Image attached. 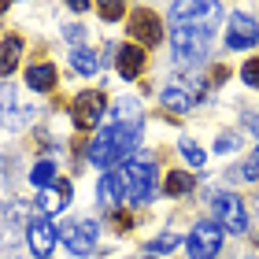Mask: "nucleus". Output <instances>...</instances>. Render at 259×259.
<instances>
[{"label":"nucleus","mask_w":259,"mask_h":259,"mask_svg":"<svg viewBox=\"0 0 259 259\" xmlns=\"http://www.w3.org/2000/svg\"><path fill=\"white\" fill-rule=\"evenodd\" d=\"M215 19V15H211ZM211 19H182L170 26V41H174V60L178 63H196L204 60L211 49Z\"/></svg>","instance_id":"nucleus-1"},{"label":"nucleus","mask_w":259,"mask_h":259,"mask_svg":"<svg viewBox=\"0 0 259 259\" xmlns=\"http://www.w3.org/2000/svg\"><path fill=\"white\" fill-rule=\"evenodd\" d=\"M122 178V189L130 204H145V200L156 196V159L148 156H130L119 170Z\"/></svg>","instance_id":"nucleus-2"},{"label":"nucleus","mask_w":259,"mask_h":259,"mask_svg":"<svg viewBox=\"0 0 259 259\" xmlns=\"http://www.w3.org/2000/svg\"><path fill=\"white\" fill-rule=\"evenodd\" d=\"M130 37H134V45H141V49H156V45L163 41V22H159V15L152 8H134L130 11Z\"/></svg>","instance_id":"nucleus-3"},{"label":"nucleus","mask_w":259,"mask_h":259,"mask_svg":"<svg viewBox=\"0 0 259 259\" xmlns=\"http://www.w3.org/2000/svg\"><path fill=\"white\" fill-rule=\"evenodd\" d=\"M215 200V215H219V226L230 230V233H248V211H244V200L233 196V193H211Z\"/></svg>","instance_id":"nucleus-4"},{"label":"nucleus","mask_w":259,"mask_h":259,"mask_svg":"<svg viewBox=\"0 0 259 259\" xmlns=\"http://www.w3.org/2000/svg\"><path fill=\"white\" fill-rule=\"evenodd\" d=\"M189 259H215L222 252V226L219 222H196L193 233H189Z\"/></svg>","instance_id":"nucleus-5"},{"label":"nucleus","mask_w":259,"mask_h":259,"mask_svg":"<svg viewBox=\"0 0 259 259\" xmlns=\"http://www.w3.org/2000/svg\"><path fill=\"white\" fill-rule=\"evenodd\" d=\"M104 93L100 89H85V93H78L74 104H70V115H74V126L78 130H93V126H100L104 119Z\"/></svg>","instance_id":"nucleus-6"},{"label":"nucleus","mask_w":259,"mask_h":259,"mask_svg":"<svg viewBox=\"0 0 259 259\" xmlns=\"http://www.w3.org/2000/svg\"><path fill=\"white\" fill-rule=\"evenodd\" d=\"M56 241H60V230H56L45 215H33L30 226H26V244H30L33 259H52Z\"/></svg>","instance_id":"nucleus-7"},{"label":"nucleus","mask_w":259,"mask_h":259,"mask_svg":"<svg viewBox=\"0 0 259 259\" xmlns=\"http://www.w3.org/2000/svg\"><path fill=\"white\" fill-rule=\"evenodd\" d=\"M255 45H259V22L252 15L233 11L230 22H226V49L230 52H241V49H255Z\"/></svg>","instance_id":"nucleus-8"},{"label":"nucleus","mask_w":259,"mask_h":259,"mask_svg":"<svg viewBox=\"0 0 259 259\" xmlns=\"http://www.w3.org/2000/svg\"><path fill=\"white\" fill-rule=\"evenodd\" d=\"M97 222L93 219H81V222H74V226H63L60 230V237H63V244L74 255H93V248H97Z\"/></svg>","instance_id":"nucleus-9"},{"label":"nucleus","mask_w":259,"mask_h":259,"mask_svg":"<svg viewBox=\"0 0 259 259\" xmlns=\"http://www.w3.org/2000/svg\"><path fill=\"white\" fill-rule=\"evenodd\" d=\"M145 63H148V56H145V49L141 45H122L119 52H115V67H119V74L126 78V81H134V78H141V70H145Z\"/></svg>","instance_id":"nucleus-10"},{"label":"nucleus","mask_w":259,"mask_h":259,"mask_svg":"<svg viewBox=\"0 0 259 259\" xmlns=\"http://www.w3.org/2000/svg\"><path fill=\"white\" fill-rule=\"evenodd\" d=\"M89 159L97 163V167H111V163L119 159V148H115V126H111V130H100V134L93 137Z\"/></svg>","instance_id":"nucleus-11"},{"label":"nucleus","mask_w":259,"mask_h":259,"mask_svg":"<svg viewBox=\"0 0 259 259\" xmlns=\"http://www.w3.org/2000/svg\"><path fill=\"white\" fill-rule=\"evenodd\" d=\"M70 204V182H56L52 189H41L37 196V215H56V211H63Z\"/></svg>","instance_id":"nucleus-12"},{"label":"nucleus","mask_w":259,"mask_h":259,"mask_svg":"<svg viewBox=\"0 0 259 259\" xmlns=\"http://www.w3.org/2000/svg\"><path fill=\"white\" fill-rule=\"evenodd\" d=\"M141 134H145V119L126 122V126H115V148H119V159L122 163L134 156V148L141 145Z\"/></svg>","instance_id":"nucleus-13"},{"label":"nucleus","mask_w":259,"mask_h":259,"mask_svg":"<svg viewBox=\"0 0 259 259\" xmlns=\"http://www.w3.org/2000/svg\"><path fill=\"white\" fill-rule=\"evenodd\" d=\"M56 81H60L56 63H30V67H26V85H30L33 93H52Z\"/></svg>","instance_id":"nucleus-14"},{"label":"nucleus","mask_w":259,"mask_h":259,"mask_svg":"<svg viewBox=\"0 0 259 259\" xmlns=\"http://www.w3.org/2000/svg\"><path fill=\"white\" fill-rule=\"evenodd\" d=\"M19 56H22V37L19 33H8L4 41H0V78L8 81V74L19 67Z\"/></svg>","instance_id":"nucleus-15"},{"label":"nucleus","mask_w":259,"mask_h":259,"mask_svg":"<svg viewBox=\"0 0 259 259\" xmlns=\"http://www.w3.org/2000/svg\"><path fill=\"white\" fill-rule=\"evenodd\" d=\"M22 115H30V111H22L19 104H15V85H0V119H4L8 126H22L26 119H22Z\"/></svg>","instance_id":"nucleus-16"},{"label":"nucleus","mask_w":259,"mask_h":259,"mask_svg":"<svg viewBox=\"0 0 259 259\" xmlns=\"http://www.w3.org/2000/svg\"><path fill=\"white\" fill-rule=\"evenodd\" d=\"M193 189H196V174H189V170H170L167 178H163V193L174 196V200H178V196H189Z\"/></svg>","instance_id":"nucleus-17"},{"label":"nucleus","mask_w":259,"mask_h":259,"mask_svg":"<svg viewBox=\"0 0 259 259\" xmlns=\"http://www.w3.org/2000/svg\"><path fill=\"white\" fill-rule=\"evenodd\" d=\"M56 182L60 178H56V163L52 159H37L33 163V170H30V185L33 189H52Z\"/></svg>","instance_id":"nucleus-18"},{"label":"nucleus","mask_w":259,"mask_h":259,"mask_svg":"<svg viewBox=\"0 0 259 259\" xmlns=\"http://www.w3.org/2000/svg\"><path fill=\"white\" fill-rule=\"evenodd\" d=\"M70 67H74L78 74H97V70H100V60H97L89 49H74V52H70Z\"/></svg>","instance_id":"nucleus-19"},{"label":"nucleus","mask_w":259,"mask_h":259,"mask_svg":"<svg viewBox=\"0 0 259 259\" xmlns=\"http://www.w3.org/2000/svg\"><path fill=\"white\" fill-rule=\"evenodd\" d=\"M178 152L185 156V163H189V167H204V163H207V152L200 148L196 141H189V137H185L182 145H178Z\"/></svg>","instance_id":"nucleus-20"},{"label":"nucleus","mask_w":259,"mask_h":259,"mask_svg":"<svg viewBox=\"0 0 259 259\" xmlns=\"http://www.w3.org/2000/svg\"><path fill=\"white\" fill-rule=\"evenodd\" d=\"M115 119H119V126H126V122H137V119H141V108H137V100H134V97L119 100V104H115Z\"/></svg>","instance_id":"nucleus-21"},{"label":"nucleus","mask_w":259,"mask_h":259,"mask_svg":"<svg viewBox=\"0 0 259 259\" xmlns=\"http://www.w3.org/2000/svg\"><path fill=\"white\" fill-rule=\"evenodd\" d=\"M230 178H233V182H237V178H244V182H259V152H255V156H248L241 167H233Z\"/></svg>","instance_id":"nucleus-22"},{"label":"nucleus","mask_w":259,"mask_h":259,"mask_svg":"<svg viewBox=\"0 0 259 259\" xmlns=\"http://www.w3.org/2000/svg\"><path fill=\"white\" fill-rule=\"evenodd\" d=\"M182 244V233H159L156 241H148V252L152 255H163V252H174Z\"/></svg>","instance_id":"nucleus-23"},{"label":"nucleus","mask_w":259,"mask_h":259,"mask_svg":"<svg viewBox=\"0 0 259 259\" xmlns=\"http://www.w3.org/2000/svg\"><path fill=\"white\" fill-rule=\"evenodd\" d=\"M93 8H97V15L104 22H119L126 15V4H115V0H100V4H93Z\"/></svg>","instance_id":"nucleus-24"},{"label":"nucleus","mask_w":259,"mask_h":259,"mask_svg":"<svg viewBox=\"0 0 259 259\" xmlns=\"http://www.w3.org/2000/svg\"><path fill=\"white\" fill-rule=\"evenodd\" d=\"M241 78H244V85L259 89V56H252V60H244V67H241Z\"/></svg>","instance_id":"nucleus-25"},{"label":"nucleus","mask_w":259,"mask_h":259,"mask_svg":"<svg viewBox=\"0 0 259 259\" xmlns=\"http://www.w3.org/2000/svg\"><path fill=\"white\" fill-rule=\"evenodd\" d=\"M63 37H67L70 45H81V41H85V26H78V22H70V26L63 30Z\"/></svg>","instance_id":"nucleus-26"},{"label":"nucleus","mask_w":259,"mask_h":259,"mask_svg":"<svg viewBox=\"0 0 259 259\" xmlns=\"http://www.w3.org/2000/svg\"><path fill=\"white\" fill-rule=\"evenodd\" d=\"M111 226H115V230H119V233H126L130 226H134V219H130V215H126V211H111Z\"/></svg>","instance_id":"nucleus-27"},{"label":"nucleus","mask_w":259,"mask_h":259,"mask_svg":"<svg viewBox=\"0 0 259 259\" xmlns=\"http://www.w3.org/2000/svg\"><path fill=\"white\" fill-rule=\"evenodd\" d=\"M233 148H237V137H233V134H222L215 141V152H233Z\"/></svg>","instance_id":"nucleus-28"},{"label":"nucleus","mask_w":259,"mask_h":259,"mask_svg":"<svg viewBox=\"0 0 259 259\" xmlns=\"http://www.w3.org/2000/svg\"><path fill=\"white\" fill-rule=\"evenodd\" d=\"M244 122H248V130H252V134L259 137V111H255V115H248V119H244Z\"/></svg>","instance_id":"nucleus-29"},{"label":"nucleus","mask_w":259,"mask_h":259,"mask_svg":"<svg viewBox=\"0 0 259 259\" xmlns=\"http://www.w3.org/2000/svg\"><path fill=\"white\" fill-rule=\"evenodd\" d=\"M93 4H89V0H70V11H89Z\"/></svg>","instance_id":"nucleus-30"},{"label":"nucleus","mask_w":259,"mask_h":259,"mask_svg":"<svg viewBox=\"0 0 259 259\" xmlns=\"http://www.w3.org/2000/svg\"><path fill=\"white\" fill-rule=\"evenodd\" d=\"M4 11H8V4H4V0H0V15H4Z\"/></svg>","instance_id":"nucleus-31"},{"label":"nucleus","mask_w":259,"mask_h":259,"mask_svg":"<svg viewBox=\"0 0 259 259\" xmlns=\"http://www.w3.org/2000/svg\"><path fill=\"white\" fill-rule=\"evenodd\" d=\"M255 248H259V233H255Z\"/></svg>","instance_id":"nucleus-32"},{"label":"nucleus","mask_w":259,"mask_h":259,"mask_svg":"<svg viewBox=\"0 0 259 259\" xmlns=\"http://www.w3.org/2000/svg\"><path fill=\"white\" fill-rule=\"evenodd\" d=\"M145 259H152V255H145Z\"/></svg>","instance_id":"nucleus-33"}]
</instances>
